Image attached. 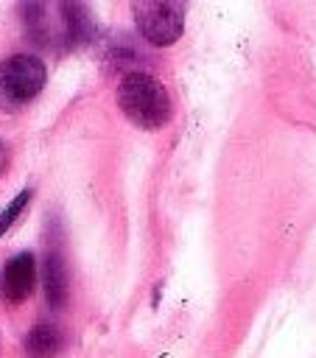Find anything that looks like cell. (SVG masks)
<instances>
[{
    "label": "cell",
    "instance_id": "obj_1",
    "mask_svg": "<svg viewBox=\"0 0 316 358\" xmlns=\"http://www.w3.org/2000/svg\"><path fill=\"white\" fill-rule=\"evenodd\" d=\"M117 106L137 129H145V131L162 129L173 115V103L165 84L143 70H131L120 78Z\"/></svg>",
    "mask_w": 316,
    "mask_h": 358
},
{
    "label": "cell",
    "instance_id": "obj_2",
    "mask_svg": "<svg viewBox=\"0 0 316 358\" xmlns=\"http://www.w3.org/2000/svg\"><path fill=\"white\" fill-rule=\"evenodd\" d=\"M48 84V67L36 53H14L0 62V103L8 109L31 103Z\"/></svg>",
    "mask_w": 316,
    "mask_h": 358
},
{
    "label": "cell",
    "instance_id": "obj_3",
    "mask_svg": "<svg viewBox=\"0 0 316 358\" xmlns=\"http://www.w3.org/2000/svg\"><path fill=\"white\" fill-rule=\"evenodd\" d=\"M131 17L140 36L154 48L173 45L185 31L187 3L182 0H137L131 3Z\"/></svg>",
    "mask_w": 316,
    "mask_h": 358
},
{
    "label": "cell",
    "instance_id": "obj_4",
    "mask_svg": "<svg viewBox=\"0 0 316 358\" xmlns=\"http://www.w3.org/2000/svg\"><path fill=\"white\" fill-rule=\"evenodd\" d=\"M36 255L34 252H17L11 255L0 268V299L8 305L25 302L36 288Z\"/></svg>",
    "mask_w": 316,
    "mask_h": 358
},
{
    "label": "cell",
    "instance_id": "obj_5",
    "mask_svg": "<svg viewBox=\"0 0 316 358\" xmlns=\"http://www.w3.org/2000/svg\"><path fill=\"white\" fill-rule=\"evenodd\" d=\"M20 17H22L25 36H28L36 48L50 50V48L64 45V31H62L59 6H48V3H22V6H20Z\"/></svg>",
    "mask_w": 316,
    "mask_h": 358
},
{
    "label": "cell",
    "instance_id": "obj_6",
    "mask_svg": "<svg viewBox=\"0 0 316 358\" xmlns=\"http://www.w3.org/2000/svg\"><path fill=\"white\" fill-rule=\"evenodd\" d=\"M39 277H42L45 302L53 310L64 308L67 305V296H70V268H67V257H64V249H62L59 241H50L45 246Z\"/></svg>",
    "mask_w": 316,
    "mask_h": 358
},
{
    "label": "cell",
    "instance_id": "obj_7",
    "mask_svg": "<svg viewBox=\"0 0 316 358\" xmlns=\"http://www.w3.org/2000/svg\"><path fill=\"white\" fill-rule=\"evenodd\" d=\"M64 48H87L98 39V17L84 3H59Z\"/></svg>",
    "mask_w": 316,
    "mask_h": 358
},
{
    "label": "cell",
    "instance_id": "obj_8",
    "mask_svg": "<svg viewBox=\"0 0 316 358\" xmlns=\"http://www.w3.org/2000/svg\"><path fill=\"white\" fill-rule=\"evenodd\" d=\"M64 347V336L53 322H36L22 341V350L28 358H56Z\"/></svg>",
    "mask_w": 316,
    "mask_h": 358
},
{
    "label": "cell",
    "instance_id": "obj_9",
    "mask_svg": "<svg viewBox=\"0 0 316 358\" xmlns=\"http://www.w3.org/2000/svg\"><path fill=\"white\" fill-rule=\"evenodd\" d=\"M31 199H34V187H22V190L0 210V238L14 227V221H17V218L22 215V210L31 204Z\"/></svg>",
    "mask_w": 316,
    "mask_h": 358
},
{
    "label": "cell",
    "instance_id": "obj_10",
    "mask_svg": "<svg viewBox=\"0 0 316 358\" xmlns=\"http://www.w3.org/2000/svg\"><path fill=\"white\" fill-rule=\"evenodd\" d=\"M8 159H11V157H8V145L0 140V176L6 173V168H8Z\"/></svg>",
    "mask_w": 316,
    "mask_h": 358
}]
</instances>
